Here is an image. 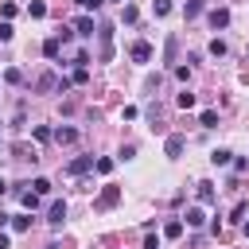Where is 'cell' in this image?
Returning a JSON list of instances; mask_svg holds the SVG:
<instances>
[{"mask_svg": "<svg viewBox=\"0 0 249 249\" xmlns=\"http://www.w3.org/2000/svg\"><path fill=\"white\" fill-rule=\"evenodd\" d=\"M117 202H121V187H117V183H105L101 195L93 198V210H113Z\"/></svg>", "mask_w": 249, "mask_h": 249, "instance_id": "6da1fadb", "label": "cell"}, {"mask_svg": "<svg viewBox=\"0 0 249 249\" xmlns=\"http://www.w3.org/2000/svg\"><path fill=\"white\" fill-rule=\"evenodd\" d=\"M97 35H101V51H97V54H101V62H109V58H113V27H109V23H101V27H97Z\"/></svg>", "mask_w": 249, "mask_h": 249, "instance_id": "7a4b0ae2", "label": "cell"}, {"mask_svg": "<svg viewBox=\"0 0 249 249\" xmlns=\"http://www.w3.org/2000/svg\"><path fill=\"white\" fill-rule=\"evenodd\" d=\"M183 148H187V140H183V136H175V132L163 140V156H167V160H179V156H183Z\"/></svg>", "mask_w": 249, "mask_h": 249, "instance_id": "3957f363", "label": "cell"}, {"mask_svg": "<svg viewBox=\"0 0 249 249\" xmlns=\"http://www.w3.org/2000/svg\"><path fill=\"white\" fill-rule=\"evenodd\" d=\"M206 19H210V27H214V31H222V27H230V8H214Z\"/></svg>", "mask_w": 249, "mask_h": 249, "instance_id": "277c9868", "label": "cell"}, {"mask_svg": "<svg viewBox=\"0 0 249 249\" xmlns=\"http://www.w3.org/2000/svg\"><path fill=\"white\" fill-rule=\"evenodd\" d=\"M97 27H93V16H78L74 19V35H82V39H89Z\"/></svg>", "mask_w": 249, "mask_h": 249, "instance_id": "5b68a950", "label": "cell"}, {"mask_svg": "<svg viewBox=\"0 0 249 249\" xmlns=\"http://www.w3.org/2000/svg\"><path fill=\"white\" fill-rule=\"evenodd\" d=\"M51 140H58V144H74V140H78V128H70V124H58V128L51 132Z\"/></svg>", "mask_w": 249, "mask_h": 249, "instance_id": "8992f818", "label": "cell"}, {"mask_svg": "<svg viewBox=\"0 0 249 249\" xmlns=\"http://www.w3.org/2000/svg\"><path fill=\"white\" fill-rule=\"evenodd\" d=\"M89 167H93V156H78V160H70V163H66V171H70V175H86Z\"/></svg>", "mask_w": 249, "mask_h": 249, "instance_id": "52a82bcc", "label": "cell"}, {"mask_svg": "<svg viewBox=\"0 0 249 249\" xmlns=\"http://www.w3.org/2000/svg\"><path fill=\"white\" fill-rule=\"evenodd\" d=\"M47 222H51V226H62V222H66V202H62V198H54V202H51Z\"/></svg>", "mask_w": 249, "mask_h": 249, "instance_id": "ba28073f", "label": "cell"}, {"mask_svg": "<svg viewBox=\"0 0 249 249\" xmlns=\"http://www.w3.org/2000/svg\"><path fill=\"white\" fill-rule=\"evenodd\" d=\"M198 202H202V206H214V202H218V195H214V183H206V179L198 183Z\"/></svg>", "mask_w": 249, "mask_h": 249, "instance_id": "9c48e42d", "label": "cell"}, {"mask_svg": "<svg viewBox=\"0 0 249 249\" xmlns=\"http://www.w3.org/2000/svg\"><path fill=\"white\" fill-rule=\"evenodd\" d=\"M128 54H132V62H148V58H152V47L140 39V43H132V51H128Z\"/></svg>", "mask_w": 249, "mask_h": 249, "instance_id": "30bf717a", "label": "cell"}, {"mask_svg": "<svg viewBox=\"0 0 249 249\" xmlns=\"http://www.w3.org/2000/svg\"><path fill=\"white\" fill-rule=\"evenodd\" d=\"M210 163H214V167H226V163H233V152H230V148H214V152H210Z\"/></svg>", "mask_w": 249, "mask_h": 249, "instance_id": "8fae6325", "label": "cell"}, {"mask_svg": "<svg viewBox=\"0 0 249 249\" xmlns=\"http://www.w3.org/2000/svg\"><path fill=\"white\" fill-rule=\"evenodd\" d=\"M183 218H187V226H191V230H198V226L206 222V214H202V206H187V214H183Z\"/></svg>", "mask_w": 249, "mask_h": 249, "instance_id": "7c38bea8", "label": "cell"}, {"mask_svg": "<svg viewBox=\"0 0 249 249\" xmlns=\"http://www.w3.org/2000/svg\"><path fill=\"white\" fill-rule=\"evenodd\" d=\"M163 237H171V241L183 237V218H167V222H163Z\"/></svg>", "mask_w": 249, "mask_h": 249, "instance_id": "4fadbf2b", "label": "cell"}, {"mask_svg": "<svg viewBox=\"0 0 249 249\" xmlns=\"http://www.w3.org/2000/svg\"><path fill=\"white\" fill-rule=\"evenodd\" d=\"M202 8H206V0H187V4H183V16L195 19V16H202Z\"/></svg>", "mask_w": 249, "mask_h": 249, "instance_id": "5bb4252c", "label": "cell"}, {"mask_svg": "<svg viewBox=\"0 0 249 249\" xmlns=\"http://www.w3.org/2000/svg\"><path fill=\"white\" fill-rule=\"evenodd\" d=\"M35 86H39V93H51V89H58V78H54V74H43Z\"/></svg>", "mask_w": 249, "mask_h": 249, "instance_id": "9a60e30c", "label": "cell"}, {"mask_svg": "<svg viewBox=\"0 0 249 249\" xmlns=\"http://www.w3.org/2000/svg\"><path fill=\"white\" fill-rule=\"evenodd\" d=\"M198 124H202V128H218V113H214V109H202V113H198Z\"/></svg>", "mask_w": 249, "mask_h": 249, "instance_id": "2e32d148", "label": "cell"}, {"mask_svg": "<svg viewBox=\"0 0 249 249\" xmlns=\"http://www.w3.org/2000/svg\"><path fill=\"white\" fill-rule=\"evenodd\" d=\"M12 230H16V233H27V230H31V214H16V218H12Z\"/></svg>", "mask_w": 249, "mask_h": 249, "instance_id": "e0dca14e", "label": "cell"}, {"mask_svg": "<svg viewBox=\"0 0 249 249\" xmlns=\"http://www.w3.org/2000/svg\"><path fill=\"white\" fill-rule=\"evenodd\" d=\"M27 16H31V19H43V16H47V4H43V0H31V4H27Z\"/></svg>", "mask_w": 249, "mask_h": 249, "instance_id": "ac0fdd59", "label": "cell"}, {"mask_svg": "<svg viewBox=\"0 0 249 249\" xmlns=\"http://www.w3.org/2000/svg\"><path fill=\"white\" fill-rule=\"evenodd\" d=\"M31 191H35L39 198H43V195H51V179H43V175H39V179H31Z\"/></svg>", "mask_w": 249, "mask_h": 249, "instance_id": "d6986e66", "label": "cell"}, {"mask_svg": "<svg viewBox=\"0 0 249 249\" xmlns=\"http://www.w3.org/2000/svg\"><path fill=\"white\" fill-rule=\"evenodd\" d=\"M58 51H62L58 39H47V43H43V54H47V58H58Z\"/></svg>", "mask_w": 249, "mask_h": 249, "instance_id": "ffe728a7", "label": "cell"}, {"mask_svg": "<svg viewBox=\"0 0 249 249\" xmlns=\"http://www.w3.org/2000/svg\"><path fill=\"white\" fill-rule=\"evenodd\" d=\"M4 82H8V86H19V82H23V70L8 66V70H4Z\"/></svg>", "mask_w": 249, "mask_h": 249, "instance_id": "44dd1931", "label": "cell"}, {"mask_svg": "<svg viewBox=\"0 0 249 249\" xmlns=\"http://www.w3.org/2000/svg\"><path fill=\"white\" fill-rule=\"evenodd\" d=\"M121 19H124V23H136V19H140V12H136L132 4H124V8H121Z\"/></svg>", "mask_w": 249, "mask_h": 249, "instance_id": "7402d4cb", "label": "cell"}, {"mask_svg": "<svg viewBox=\"0 0 249 249\" xmlns=\"http://www.w3.org/2000/svg\"><path fill=\"white\" fill-rule=\"evenodd\" d=\"M175 105H179V109H195V93H187V89H183V93L175 97Z\"/></svg>", "mask_w": 249, "mask_h": 249, "instance_id": "603a6c76", "label": "cell"}, {"mask_svg": "<svg viewBox=\"0 0 249 249\" xmlns=\"http://www.w3.org/2000/svg\"><path fill=\"white\" fill-rule=\"evenodd\" d=\"M245 214H249V202H237L233 214H230V222H245Z\"/></svg>", "mask_w": 249, "mask_h": 249, "instance_id": "cb8c5ba5", "label": "cell"}, {"mask_svg": "<svg viewBox=\"0 0 249 249\" xmlns=\"http://www.w3.org/2000/svg\"><path fill=\"white\" fill-rule=\"evenodd\" d=\"M206 51H210L214 58H222V54H226V43H222V39H210V47H206Z\"/></svg>", "mask_w": 249, "mask_h": 249, "instance_id": "d4e9b609", "label": "cell"}, {"mask_svg": "<svg viewBox=\"0 0 249 249\" xmlns=\"http://www.w3.org/2000/svg\"><path fill=\"white\" fill-rule=\"evenodd\" d=\"M93 167H97L101 175H109V171H113V160H109V156H101V160H93Z\"/></svg>", "mask_w": 249, "mask_h": 249, "instance_id": "484cf974", "label": "cell"}, {"mask_svg": "<svg viewBox=\"0 0 249 249\" xmlns=\"http://www.w3.org/2000/svg\"><path fill=\"white\" fill-rule=\"evenodd\" d=\"M74 4H78V8H82V12H86V16H89V12H97V8H101V0H74Z\"/></svg>", "mask_w": 249, "mask_h": 249, "instance_id": "4316f807", "label": "cell"}, {"mask_svg": "<svg viewBox=\"0 0 249 249\" xmlns=\"http://www.w3.org/2000/svg\"><path fill=\"white\" fill-rule=\"evenodd\" d=\"M86 78H89V70H82V66H78V70H74V78H70V86H86Z\"/></svg>", "mask_w": 249, "mask_h": 249, "instance_id": "83f0119b", "label": "cell"}, {"mask_svg": "<svg viewBox=\"0 0 249 249\" xmlns=\"http://www.w3.org/2000/svg\"><path fill=\"white\" fill-rule=\"evenodd\" d=\"M35 140L47 144V140H51V128H47V124H35Z\"/></svg>", "mask_w": 249, "mask_h": 249, "instance_id": "f1b7e54d", "label": "cell"}, {"mask_svg": "<svg viewBox=\"0 0 249 249\" xmlns=\"http://www.w3.org/2000/svg\"><path fill=\"white\" fill-rule=\"evenodd\" d=\"M152 12H156V16H167V12H171V0H156Z\"/></svg>", "mask_w": 249, "mask_h": 249, "instance_id": "f546056e", "label": "cell"}, {"mask_svg": "<svg viewBox=\"0 0 249 249\" xmlns=\"http://www.w3.org/2000/svg\"><path fill=\"white\" fill-rule=\"evenodd\" d=\"M12 35H16V31H12V23H8V19H0V43H8Z\"/></svg>", "mask_w": 249, "mask_h": 249, "instance_id": "4dcf8cb0", "label": "cell"}, {"mask_svg": "<svg viewBox=\"0 0 249 249\" xmlns=\"http://www.w3.org/2000/svg\"><path fill=\"white\" fill-rule=\"evenodd\" d=\"M54 39H58V43H70V39H74V27H58V35H54Z\"/></svg>", "mask_w": 249, "mask_h": 249, "instance_id": "1f68e13d", "label": "cell"}, {"mask_svg": "<svg viewBox=\"0 0 249 249\" xmlns=\"http://www.w3.org/2000/svg\"><path fill=\"white\" fill-rule=\"evenodd\" d=\"M74 62H78V66H82V70H86V66H89V62H93V58H89V51H78V54H74Z\"/></svg>", "mask_w": 249, "mask_h": 249, "instance_id": "d6a6232c", "label": "cell"}, {"mask_svg": "<svg viewBox=\"0 0 249 249\" xmlns=\"http://www.w3.org/2000/svg\"><path fill=\"white\" fill-rule=\"evenodd\" d=\"M0 16H4V19H8V23H12V16H16V4H12V0H8V4H4V8H0Z\"/></svg>", "mask_w": 249, "mask_h": 249, "instance_id": "836d02e7", "label": "cell"}, {"mask_svg": "<svg viewBox=\"0 0 249 249\" xmlns=\"http://www.w3.org/2000/svg\"><path fill=\"white\" fill-rule=\"evenodd\" d=\"M233 171H237V175H241V171H249V160H245V156H237V160H233Z\"/></svg>", "mask_w": 249, "mask_h": 249, "instance_id": "e575fe53", "label": "cell"}, {"mask_svg": "<svg viewBox=\"0 0 249 249\" xmlns=\"http://www.w3.org/2000/svg\"><path fill=\"white\" fill-rule=\"evenodd\" d=\"M8 222H12V214H4V210H0V230H4Z\"/></svg>", "mask_w": 249, "mask_h": 249, "instance_id": "d590c367", "label": "cell"}, {"mask_svg": "<svg viewBox=\"0 0 249 249\" xmlns=\"http://www.w3.org/2000/svg\"><path fill=\"white\" fill-rule=\"evenodd\" d=\"M0 195H8V179L4 175H0Z\"/></svg>", "mask_w": 249, "mask_h": 249, "instance_id": "8d00e7d4", "label": "cell"}, {"mask_svg": "<svg viewBox=\"0 0 249 249\" xmlns=\"http://www.w3.org/2000/svg\"><path fill=\"white\" fill-rule=\"evenodd\" d=\"M8 245H12V241H8V233H0V249H8Z\"/></svg>", "mask_w": 249, "mask_h": 249, "instance_id": "74e56055", "label": "cell"}, {"mask_svg": "<svg viewBox=\"0 0 249 249\" xmlns=\"http://www.w3.org/2000/svg\"><path fill=\"white\" fill-rule=\"evenodd\" d=\"M241 230H245V237H249V218H245V222H241Z\"/></svg>", "mask_w": 249, "mask_h": 249, "instance_id": "f35d334b", "label": "cell"}, {"mask_svg": "<svg viewBox=\"0 0 249 249\" xmlns=\"http://www.w3.org/2000/svg\"><path fill=\"white\" fill-rule=\"evenodd\" d=\"M47 249H62V245H58V241H51V245H47Z\"/></svg>", "mask_w": 249, "mask_h": 249, "instance_id": "ab89813d", "label": "cell"}, {"mask_svg": "<svg viewBox=\"0 0 249 249\" xmlns=\"http://www.w3.org/2000/svg\"><path fill=\"white\" fill-rule=\"evenodd\" d=\"M117 4H124V0H117Z\"/></svg>", "mask_w": 249, "mask_h": 249, "instance_id": "60d3db41", "label": "cell"}]
</instances>
